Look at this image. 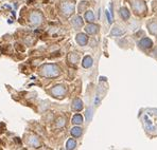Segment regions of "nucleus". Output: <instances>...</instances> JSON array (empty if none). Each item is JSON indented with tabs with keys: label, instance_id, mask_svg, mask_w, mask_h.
Segmentation results:
<instances>
[{
	"label": "nucleus",
	"instance_id": "f257e3e1",
	"mask_svg": "<svg viewBox=\"0 0 157 150\" xmlns=\"http://www.w3.org/2000/svg\"><path fill=\"white\" fill-rule=\"evenodd\" d=\"M53 71H59V69L55 65H45L44 67L40 69V74L44 76H48V77L58 75L57 72H53Z\"/></svg>",
	"mask_w": 157,
	"mask_h": 150
},
{
	"label": "nucleus",
	"instance_id": "f03ea898",
	"mask_svg": "<svg viewBox=\"0 0 157 150\" xmlns=\"http://www.w3.org/2000/svg\"><path fill=\"white\" fill-rule=\"evenodd\" d=\"M76 41L80 45H85L86 42H87V37L84 34H78L77 36H76Z\"/></svg>",
	"mask_w": 157,
	"mask_h": 150
},
{
	"label": "nucleus",
	"instance_id": "7ed1b4c3",
	"mask_svg": "<svg viewBox=\"0 0 157 150\" xmlns=\"http://www.w3.org/2000/svg\"><path fill=\"white\" fill-rule=\"evenodd\" d=\"M31 20H32V23H34V25H38V23L40 22V14H38V13L32 14Z\"/></svg>",
	"mask_w": 157,
	"mask_h": 150
},
{
	"label": "nucleus",
	"instance_id": "20e7f679",
	"mask_svg": "<svg viewBox=\"0 0 157 150\" xmlns=\"http://www.w3.org/2000/svg\"><path fill=\"white\" fill-rule=\"evenodd\" d=\"M82 101L80 99H76L73 101V106H72V108H73V110H81L82 109Z\"/></svg>",
	"mask_w": 157,
	"mask_h": 150
},
{
	"label": "nucleus",
	"instance_id": "39448f33",
	"mask_svg": "<svg viewBox=\"0 0 157 150\" xmlns=\"http://www.w3.org/2000/svg\"><path fill=\"white\" fill-rule=\"evenodd\" d=\"M91 63H92V59L90 58L89 56L85 57V59H84V61H83V66H84V67L88 68V67H90V66H91Z\"/></svg>",
	"mask_w": 157,
	"mask_h": 150
},
{
	"label": "nucleus",
	"instance_id": "423d86ee",
	"mask_svg": "<svg viewBox=\"0 0 157 150\" xmlns=\"http://www.w3.org/2000/svg\"><path fill=\"white\" fill-rule=\"evenodd\" d=\"M86 31L90 34H93V33H97L98 32V27L97 26H88L86 28Z\"/></svg>",
	"mask_w": 157,
	"mask_h": 150
},
{
	"label": "nucleus",
	"instance_id": "0eeeda50",
	"mask_svg": "<svg viewBox=\"0 0 157 150\" xmlns=\"http://www.w3.org/2000/svg\"><path fill=\"white\" fill-rule=\"evenodd\" d=\"M71 134L73 136H80L82 134V129L81 128H73L71 130Z\"/></svg>",
	"mask_w": 157,
	"mask_h": 150
},
{
	"label": "nucleus",
	"instance_id": "6e6552de",
	"mask_svg": "<svg viewBox=\"0 0 157 150\" xmlns=\"http://www.w3.org/2000/svg\"><path fill=\"white\" fill-rule=\"evenodd\" d=\"M72 122H73L74 124H81V123H82V116H81L80 114L74 115L73 119H72Z\"/></svg>",
	"mask_w": 157,
	"mask_h": 150
},
{
	"label": "nucleus",
	"instance_id": "1a4fd4ad",
	"mask_svg": "<svg viewBox=\"0 0 157 150\" xmlns=\"http://www.w3.org/2000/svg\"><path fill=\"white\" fill-rule=\"evenodd\" d=\"M75 147V142L73 140H69L67 142V148L68 149H73Z\"/></svg>",
	"mask_w": 157,
	"mask_h": 150
},
{
	"label": "nucleus",
	"instance_id": "9d476101",
	"mask_svg": "<svg viewBox=\"0 0 157 150\" xmlns=\"http://www.w3.org/2000/svg\"><path fill=\"white\" fill-rule=\"evenodd\" d=\"M85 17H86L87 21H92V20H93V15H92L91 12H87L86 15H85Z\"/></svg>",
	"mask_w": 157,
	"mask_h": 150
},
{
	"label": "nucleus",
	"instance_id": "9b49d317",
	"mask_svg": "<svg viewBox=\"0 0 157 150\" xmlns=\"http://www.w3.org/2000/svg\"><path fill=\"white\" fill-rule=\"evenodd\" d=\"M15 48H16V50L20 51V52L26 51V48H25V47H22V45H20V44H15Z\"/></svg>",
	"mask_w": 157,
	"mask_h": 150
},
{
	"label": "nucleus",
	"instance_id": "f8f14e48",
	"mask_svg": "<svg viewBox=\"0 0 157 150\" xmlns=\"http://www.w3.org/2000/svg\"><path fill=\"white\" fill-rule=\"evenodd\" d=\"M121 15L123 16L124 19H126V18L129 17V12H128V10H126V9H121Z\"/></svg>",
	"mask_w": 157,
	"mask_h": 150
},
{
	"label": "nucleus",
	"instance_id": "ddd939ff",
	"mask_svg": "<svg viewBox=\"0 0 157 150\" xmlns=\"http://www.w3.org/2000/svg\"><path fill=\"white\" fill-rule=\"evenodd\" d=\"M73 22H74V25H76V23H77V26H81L82 25V20H81L80 17H76Z\"/></svg>",
	"mask_w": 157,
	"mask_h": 150
},
{
	"label": "nucleus",
	"instance_id": "4468645a",
	"mask_svg": "<svg viewBox=\"0 0 157 150\" xmlns=\"http://www.w3.org/2000/svg\"><path fill=\"white\" fill-rule=\"evenodd\" d=\"M5 131V125L3 123H0V133H2Z\"/></svg>",
	"mask_w": 157,
	"mask_h": 150
},
{
	"label": "nucleus",
	"instance_id": "2eb2a0df",
	"mask_svg": "<svg viewBox=\"0 0 157 150\" xmlns=\"http://www.w3.org/2000/svg\"><path fill=\"white\" fill-rule=\"evenodd\" d=\"M15 142H16V143H18V144H20V143H21V142H20V140H17V139H15Z\"/></svg>",
	"mask_w": 157,
	"mask_h": 150
}]
</instances>
